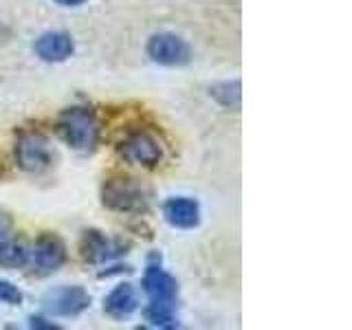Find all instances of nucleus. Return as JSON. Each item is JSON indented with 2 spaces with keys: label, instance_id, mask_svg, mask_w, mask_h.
Masks as SVG:
<instances>
[{
  "label": "nucleus",
  "instance_id": "obj_1",
  "mask_svg": "<svg viewBox=\"0 0 352 330\" xmlns=\"http://www.w3.org/2000/svg\"><path fill=\"white\" fill-rule=\"evenodd\" d=\"M58 130L64 141L77 152H91L97 146V119L88 108H66L58 119Z\"/></svg>",
  "mask_w": 352,
  "mask_h": 330
},
{
  "label": "nucleus",
  "instance_id": "obj_2",
  "mask_svg": "<svg viewBox=\"0 0 352 330\" xmlns=\"http://www.w3.org/2000/svg\"><path fill=\"white\" fill-rule=\"evenodd\" d=\"M104 205L117 212H143L148 198L141 187L130 179H110L104 183Z\"/></svg>",
  "mask_w": 352,
  "mask_h": 330
},
{
  "label": "nucleus",
  "instance_id": "obj_3",
  "mask_svg": "<svg viewBox=\"0 0 352 330\" xmlns=\"http://www.w3.org/2000/svg\"><path fill=\"white\" fill-rule=\"evenodd\" d=\"M146 51L152 62L163 66H183L192 58L187 42L174 36V33H157V36H152L148 40Z\"/></svg>",
  "mask_w": 352,
  "mask_h": 330
},
{
  "label": "nucleus",
  "instance_id": "obj_4",
  "mask_svg": "<svg viewBox=\"0 0 352 330\" xmlns=\"http://www.w3.org/2000/svg\"><path fill=\"white\" fill-rule=\"evenodd\" d=\"M64 260H66V247H64V242L53 234L40 236L33 242V249L29 251V264L38 275L58 271L64 264Z\"/></svg>",
  "mask_w": 352,
  "mask_h": 330
},
{
  "label": "nucleus",
  "instance_id": "obj_5",
  "mask_svg": "<svg viewBox=\"0 0 352 330\" xmlns=\"http://www.w3.org/2000/svg\"><path fill=\"white\" fill-rule=\"evenodd\" d=\"M16 159H18V165L25 172L47 170L49 165L53 163L49 141L44 139L42 135H36V132H27V135H22L18 139Z\"/></svg>",
  "mask_w": 352,
  "mask_h": 330
},
{
  "label": "nucleus",
  "instance_id": "obj_6",
  "mask_svg": "<svg viewBox=\"0 0 352 330\" xmlns=\"http://www.w3.org/2000/svg\"><path fill=\"white\" fill-rule=\"evenodd\" d=\"M119 152L126 161L143 165V168H154L163 159V150L159 146V141L152 135H148V132H132V135H128L121 141Z\"/></svg>",
  "mask_w": 352,
  "mask_h": 330
},
{
  "label": "nucleus",
  "instance_id": "obj_7",
  "mask_svg": "<svg viewBox=\"0 0 352 330\" xmlns=\"http://www.w3.org/2000/svg\"><path fill=\"white\" fill-rule=\"evenodd\" d=\"M44 306H47V311L51 315L75 317L91 306V295L82 286H60V289H53L47 293Z\"/></svg>",
  "mask_w": 352,
  "mask_h": 330
},
{
  "label": "nucleus",
  "instance_id": "obj_8",
  "mask_svg": "<svg viewBox=\"0 0 352 330\" xmlns=\"http://www.w3.org/2000/svg\"><path fill=\"white\" fill-rule=\"evenodd\" d=\"M143 291L148 293L150 302H176L179 284L157 262V258H150L146 275H143Z\"/></svg>",
  "mask_w": 352,
  "mask_h": 330
},
{
  "label": "nucleus",
  "instance_id": "obj_9",
  "mask_svg": "<svg viewBox=\"0 0 352 330\" xmlns=\"http://www.w3.org/2000/svg\"><path fill=\"white\" fill-rule=\"evenodd\" d=\"M36 55L44 62H64L73 55V38L62 31H49L33 44Z\"/></svg>",
  "mask_w": 352,
  "mask_h": 330
},
{
  "label": "nucleus",
  "instance_id": "obj_10",
  "mask_svg": "<svg viewBox=\"0 0 352 330\" xmlns=\"http://www.w3.org/2000/svg\"><path fill=\"white\" fill-rule=\"evenodd\" d=\"M163 216L176 229H192L201 223V207L194 198L176 196L163 205Z\"/></svg>",
  "mask_w": 352,
  "mask_h": 330
},
{
  "label": "nucleus",
  "instance_id": "obj_11",
  "mask_svg": "<svg viewBox=\"0 0 352 330\" xmlns=\"http://www.w3.org/2000/svg\"><path fill=\"white\" fill-rule=\"evenodd\" d=\"M121 253H126V251L119 242L106 238L104 234H99V231H84V238H82L84 260L93 262V264H102V262H108V260L121 256Z\"/></svg>",
  "mask_w": 352,
  "mask_h": 330
},
{
  "label": "nucleus",
  "instance_id": "obj_12",
  "mask_svg": "<svg viewBox=\"0 0 352 330\" xmlns=\"http://www.w3.org/2000/svg\"><path fill=\"white\" fill-rule=\"evenodd\" d=\"M139 306V297H137V291L132 284H119L115 286L113 291L106 295L104 300V311L115 317V319H124L128 317L130 313H135Z\"/></svg>",
  "mask_w": 352,
  "mask_h": 330
},
{
  "label": "nucleus",
  "instance_id": "obj_13",
  "mask_svg": "<svg viewBox=\"0 0 352 330\" xmlns=\"http://www.w3.org/2000/svg\"><path fill=\"white\" fill-rule=\"evenodd\" d=\"M146 322L154 328H176V304L174 302H150L146 306Z\"/></svg>",
  "mask_w": 352,
  "mask_h": 330
},
{
  "label": "nucleus",
  "instance_id": "obj_14",
  "mask_svg": "<svg viewBox=\"0 0 352 330\" xmlns=\"http://www.w3.org/2000/svg\"><path fill=\"white\" fill-rule=\"evenodd\" d=\"M29 264V249L25 242L7 238L5 242H0V267L7 269H20Z\"/></svg>",
  "mask_w": 352,
  "mask_h": 330
},
{
  "label": "nucleus",
  "instance_id": "obj_15",
  "mask_svg": "<svg viewBox=\"0 0 352 330\" xmlns=\"http://www.w3.org/2000/svg\"><path fill=\"white\" fill-rule=\"evenodd\" d=\"M212 97L225 108H238L240 106V82H220L212 91Z\"/></svg>",
  "mask_w": 352,
  "mask_h": 330
},
{
  "label": "nucleus",
  "instance_id": "obj_16",
  "mask_svg": "<svg viewBox=\"0 0 352 330\" xmlns=\"http://www.w3.org/2000/svg\"><path fill=\"white\" fill-rule=\"evenodd\" d=\"M0 304H9V306L22 304V293L16 284L0 280Z\"/></svg>",
  "mask_w": 352,
  "mask_h": 330
},
{
  "label": "nucleus",
  "instance_id": "obj_17",
  "mask_svg": "<svg viewBox=\"0 0 352 330\" xmlns=\"http://www.w3.org/2000/svg\"><path fill=\"white\" fill-rule=\"evenodd\" d=\"M7 238H11V220L0 214V242H5Z\"/></svg>",
  "mask_w": 352,
  "mask_h": 330
},
{
  "label": "nucleus",
  "instance_id": "obj_18",
  "mask_svg": "<svg viewBox=\"0 0 352 330\" xmlns=\"http://www.w3.org/2000/svg\"><path fill=\"white\" fill-rule=\"evenodd\" d=\"M29 322H31V324H29L31 328H47V330L58 328V324H51V322L47 324V319H42V317H31Z\"/></svg>",
  "mask_w": 352,
  "mask_h": 330
},
{
  "label": "nucleus",
  "instance_id": "obj_19",
  "mask_svg": "<svg viewBox=\"0 0 352 330\" xmlns=\"http://www.w3.org/2000/svg\"><path fill=\"white\" fill-rule=\"evenodd\" d=\"M55 3L62 5V7H80L86 3V0H55Z\"/></svg>",
  "mask_w": 352,
  "mask_h": 330
},
{
  "label": "nucleus",
  "instance_id": "obj_20",
  "mask_svg": "<svg viewBox=\"0 0 352 330\" xmlns=\"http://www.w3.org/2000/svg\"><path fill=\"white\" fill-rule=\"evenodd\" d=\"M3 31H5V29H3V25H0V33H3Z\"/></svg>",
  "mask_w": 352,
  "mask_h": 330
}]
</instances>
